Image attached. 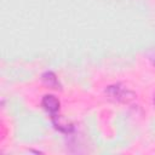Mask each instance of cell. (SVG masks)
<instances>
[{
  "instance_id": "obj_1",
  "label": "cell",
  "mask_w": 155,
  "mask_h": 155,
  "mask_svg": "<svg viewBox=\"0 0 155 155\" xmlns=\"http://www.w3.org/2000/svg\"><path fill=\"white\" fill-rule=\"evenodd\" d=\"M104 93L109 101L120 103V104H130L137 98V94L131 88H128L126 85L121 82L109 85L105 88Z\"/></svg>"
},
{
  "instance_id": "obj_2",
  "label": "cell",
  "mask_w": 155,
  "mask_h": 155,
  "mask_svg": "<svg viewBox=\"0 0 155 155\" xmlns=\"http://www.w3.org/2000/svg\"><path fill=\"white\" fill-rule=\"evenodd\" d=\"M41 107L45 111L50 114L51 117H54V116H58V113L61 109V102L53 94H45L41 99Z\"/></svg>"
},
{
  "instance_id": "obj_3",
  "label": "cell",
  "mask_w": 155,
  "mask_h": 155,
  "mask_svg": "<svg viewBox=\"0 0 155 155\" xmlns=\"http://www.w3.org/2000/svg\"><path fill=\"white\" fill-rule=\"evenodd\" d=\"M41 82L47 87V88H51V90H62V85L57 78V75L51 71V70H47V71H44L41 74Z\"/></svg>"
},
{
  "instance_id": "obj_4",
  "label": "cell",
  "mask_w": 155,
  "mask_h": 155,
  "mask_svg": "<svg viewBox=\"0 0 155 155\" xmlns=\"http://www.w3.org/2000/svg\"><path fill=\"white\" fill-rule=\"evenodd\" d=\"M149 61H150L151 65H153V67H154V69H155V52H153V53H150V54H149Z\"/></svg>"
},
{
  "instance_id": "obj_5",
  "label": "cell",
  "mask_w": 155,
  "mask_h": 155,
  "mask_svg": "<svg viewBox=\"0 0 155 155\" xmlns=\"http://www.w3.org/2000/svg\"><path fill=\"white\" fill-rule=\"evenodd\" d=\"M154 104H155V96H154Z\"/></svg>"
}]
</instances>
